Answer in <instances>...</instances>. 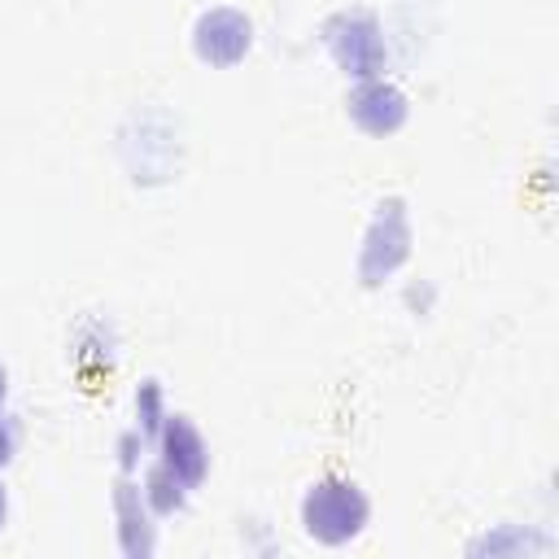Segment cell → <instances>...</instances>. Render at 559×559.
Wrapping results in <instances>:
<instances>
[{"instance_id": "obj_6", "label": "cell", "mask_w": 559, "mask_h": 559, "mask_svg": "<svg viewBox=\"0 0 559 559\" xmlns=\"http://www.w3.org/2000/svg\"><path fill=\"white\" fill-rule=\"evenodd\" d=\"M157 450H162V467L175 472L188 489H197L205 480V467H210V450L197 432V424L188 415H166L162 428H157Z\"/></svg>"}, {"instance_id": "obj_5", "label": "cell", "mask_w": 559, "mask_h": 559, "mask_svg": "<svg viewBox=\"0 0 559 559\" xmlns=\"http://www.w3.org/2000/svg\"><path fill=\"white\" fill-rule=\"evenodd\" d=\"M345 109H349L354 127H362L367 135H393L411 114L406 92L384 83V79H358V87L349 92Z\"/></svg>"}, {"instance_id": "obj_3", "label": "cell", "mask_w": 559, "mask_h": 559, "mask_svg": "<svg viewBox=\"0 0 559 559\" xmlns=\"http://www.w3.org/2000/svg\"><path fill=\"white\" fill-rule=\"evenodd\" d=\"M411 258V223H406V205L402 197H389L376 205V218L362 236V249H358V280L371 288L380 280H389L402 262Z\"/></svg>"}, {"instance_id": "obj_4", "label": "cell", "mask_w": 559, "mask_h": 559, "mask_svg": "<svg viewBox=\"0 0 559 559\" xmlns=\"http://www.w3.org/2000/svg\"><path fill=\"white\" fill-rule=\"evenodd\" d=\"M249 44H253V26L231 4L205 9L197 17V26H192V48H197V57L205 66H236V61H245Z\"/></svg>"}, {"instance_id": "obj_9", "label": "cell", "mask_w": 559, "mask_h": 559, "mask_svg": "<svg viewBox=\"0 0 559 559\" xmlns=\"http://www.w3.org/2000/svg\"><path fill=\"white\" fill-rule=\"evenodd\" d=\"M135 411H140V432L144 437H157L166 411H162V384L157 380H144L140 393H135Z\"/></svg>"}, {"instance_id": "obj_7", "label": "cell", "mask_w": 559, "mask_h": 559, "mask_svg": "<svg viewBox=\"0 0 559 559\" xmlns=\"http://www.w3.org/2000/svg\"><path fill=\"white\" fill-rule=\"evenodd\" d=\"M114 507H118V520H122V550L127 555H148L153 550V533H148V515H144V498L140 489L122 476L118 489H114Z\"/></svg>"}, {"instance_id": "obj_1", "label": "cell", "mask_w": 559, "mask_h": 559, "mask_svg": "<svg viewBox=\"0 0 559 559\" xmlns=\"http://www.w3.org/2000/svg\"><path fill=\"white\" fill-rule=\"evenodd\" d=\"M301 524L323 546H345L367 524V493L345 476H323L301 498Z\"/></svg>"}, {"instance_id": "obj_12", "label": "cell", "mask_w": 559, "mask_h": 559, "mask_svg": "<svg viewBox=\"0 0 559 559\" xmlns=\"http://www.w3.org/2000/svg\"><path fill=\"white\" fill-rule=\"evenodd\" d=\"M4 393H9V371H4V362H0V402H4Z\"/></svg>"}, {"instance_id": "obj_8", "label": "cell", "mask_w": 559, "mask_h": 559, "mask_svg": "<svg viewBox=\"0 0 559 559\" xmlns=\"http://www.w3.org/2000/svg\"><path fill=\"white\" fill-rule=\"evenodd\" d=\"M183 493H188V485H183L175 472H166L162 463L148 472V485H144V502H148L157 515H170V511H179V507H183Z\"/></svg>"}, {"instance_id": "obj_10", "label": "cell", "mask_w": 559, "mask_h": 559, "mask_svg": "<svg viewBox=\"0 0 559 559\" xmlns=\"http://www.w3.org/2000/svg\"><path fill=\"white\" fill-rule=\"evenodd\" d=\"M13 459V432H9V424H0V467Z\"/></svg>"}, {"instance_id": "obj_11", "label": "cell", "mask_w": 559, "mask_h": 559, "mask_svg": "<svg viewBox=\"0 0 559 559\" xmlns=\"http://www.w3.org/2000/svg\"><path fill=\"white\" fill-rule=\"evenodd\" d=\"M4 515H9V493H4V485H0V528H4Z\"/></svg>"}, {"instance_id": "obj_2", "label": "cell", "mask_w": 559, "mask_h": 559, "mask_svg": "<svg viewBox=\"0 0 559 559\" xmlns=\"http://www.w3.org/2000/svg\"><path fill=\"white\" fill-rule=\"evenodd\" d=\"M323 44L336 57V66L354 79H380L384 70V39L380 22L367 9H341L323 22Z\"/></svg>"}]
</instances>
